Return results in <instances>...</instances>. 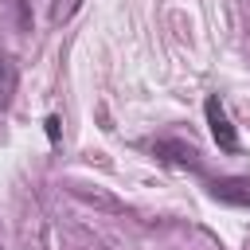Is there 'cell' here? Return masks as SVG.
I'll list each match as a JSON object with an SVG mask.
<instances>
[{
	"label": "cell",
	"instance_id": "obj_1",
	"mask_svg": "<svg viewBox=\"0 0 250 250\" xmlns=\"http://www.w3.org/2000/svg\"><path fill=\"white\" fill-rule=\"evenodd\" d=\"M203 113H207V129H211L215 145H219L223 152H238V133H234V125H230V117H227V109H223L219 94H207Z\"/></svg>",
	"mask_w": 250,
	"mask_h": 250
},
{
	"label": "cell",
	"instance_id": "obj_2",
	"mask_svg": "<svg viewBox=\"0 0 250 250\" xmlns=\"http://www.w3.org/2000/svg\"><path fill=\"white\" fill-rule=\"evenodd\" d=\"M207 191L219 199V203H230V207H250V176H219L207 184Z\"/></svg>",
	"mask_w": 250,
	"mask_h": 250
},
{
	"label": "cell",
	"instance_id": "obj_3",
	"mask_svg": "<svg viewBox=\"0 0 250 250\" xmlns=\"http://www.w3.org/2000/svg\"><path fill=\"white\" fill-rule=\"evenodd\" d=\"M16 86H20V70H16V62L0 51V105H12Z\"/></svg>",
	"mask_w": 250,
	"mask_h": 250
},
{
	"label": "cell",
	"instance_id": "obj_4",
	"mask_svg": "<svg viewBox=\"0 0 250 250\" xmlns=\"http://www.w3.org/2000/svg\"><path fill=\"white\" fill-rule=\"evenodd\" d=\"M47 137L59 141V117H47Z\"/></svg>",
	"mask_w": 250,
	"mask_h": 250
},
{
	"label": "cell",
	"instance_id": "obj_5",
	"mask_svg": "<svg viewBox=\"0 0 250 250\" xmlns=\"http://www.w3.org/2000/svg\"><path fill=\"white\" fill-rule=\"evenodd\" d=\"M0 250H4V246H0Z\"/></svg>",
	"mask_w": 250,
	"mask_h": 250
}]
</instances>
